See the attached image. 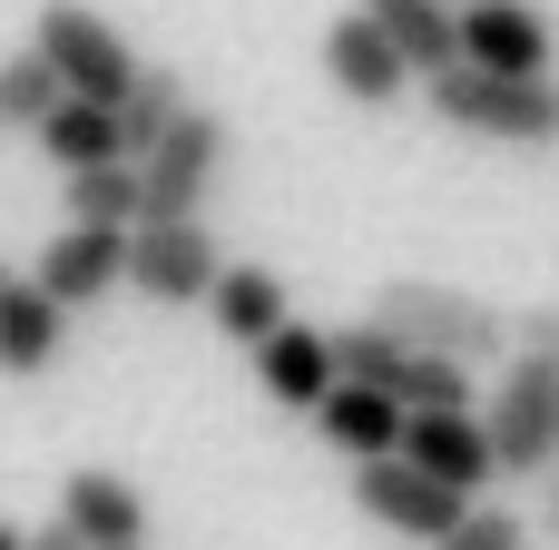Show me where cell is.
Instances as JSON below:
<instances>
[{
    "instance_id": "6da1fadb",
    "label": "cell",
    "mask_w": 559,
    "mask_h": 550,
    "mask_svg": "<svg viewBox=\"0 0 559 550\" xmlns=\"http://www.w3.org/2000/svg\"><path fill=\"white\" fill-rule=\"evenodd\" d=\"M413 89H423V108H432L442 128H462V138H501V148H559V79H550V69L511 79V69H472V59H452V69L413 79Z\"/></svg>"
},
{
    "instance_id": "7a4b0ae2",
    "label": "cell",
    "mask_w": 559,
    "mask_h": 550,
    "mask_svg": "<svg viewBox=\"0 0 559 550\" xmlns=\"http://www.w3.org/2000/svg\"><path fill=\"white\" fill-rule=\"evenodd\" d=\"M364 315H373L383 335L423 344V354H452V364H472V374L511 354V315H501V305H481L472 285H442V276H383Z\"/></svg>"
},
{
    "instance_id": "3957f363",
    "label": "cell",
    "mask_w": 559,
    "mask_h": 550,
    "mask_svg": "<svg viewBox=\"0 0 559 550\" xmlns=\"http://www.w3.org/2000/svg\"><path fill=\"white\" fill-rule=\"evenodd\" d=\"M481 423H491V453H501V482H531L559 463V354L540 344H511L491 394H481Z\"/></svg>"
},
{
    "instance_id": "277c9868",
    "label": "cell",
    "mask_w": 559,
    "mask_h": 550,
    "mask_svg": "<svg viewBox=\"0 0 559 550\" xmlns=\"http://www.w3.org/2000/svg\"><path fill=\"white\" fill-rule=\"evenodd\" d=\"M226 157H236V128H226L216 108L187 98V108L167 118V138L138 157V226H157V217H206Z\"/></svg>"
},
{
    "instance_id": "5b68a950",
    "label": "cell",
    "mask_w": 559,
    "mask_h": 550,
    "mask_svg": "<svg viewBox=\"0 0 559 550\" xmlns=\"http://www.w3.org/2000/svg\"><path fill=\"white\" fill-rule=\"evenodd\" d=\"M29 49L59 69V89H69V98H108V108H118V98L138 89V49H128L88 0H49V10L29 20Z\"/></svg>"
},
{
    "instance_id": "8992f818",
    "label": "cell",
    "mask_w": 559,
    "mask_h": 550,
    "mask_svg": "<svg viewBox=\"0 0 559 550\" xmlns=\"http://www.w3.org/2000/svg\"><path fill=\"white\" fill-rule=\"evenodd\" d=\"M354 512L432 550L452 522H462V512H472V492L432 482V472H423V463H403V453H373V463H354Z\"/></svg>"
},
{
    "instance_id": "52a82bcc",
    "label": "cell",
    "mask_w": 559,
    "mask_h": 550,
    "mask_svg": "<svg viewBox=\"0 0 559 550\" xmlns=\"http://www.w3.org/2000/svg\"><path fill=\"white\" fill-rule=\"evenodd\" d=\"M216 266H226V256H216L206 217H157V226L128 236V285H138L147 305H206Z\"/></svg>"
},
{
    "instance_id": "ba28073f",
    "label": "cell",
    "mask_w": 559,
    "mask_h": 550,
    "mask_svg": "<svg viewBox=\"0 0 559 550\" xmlns=\"http://www.w3.org/2000/svg\"><path fill=\"white\" fill-rule=\"evenodd\" d=\"M403 463H423L432 482H452V492H491L501 482V453H491V423L472 413V403H423V413H403V443H393Z\"/></svg>"
},
{
    "instance_id": "9c48e42d",
    "label": "cell",
    "mask_w": 559,
    "mask_h": 550,
    "mask_svg": "<svg viewBox=\"0 0 559 550\" xmlns=\"http://www.w3.org/2000/svg\"><path fill=\"white\" fill-rule=\"evenodd\" d=\"M128 236H138V226H79V217H59V236L39 246V266H29V276H39L69 315H88L98 295H118V285H128Z\"/></svg>"
},
{
    "instance_id": "30bf717a",
    "label": "cell",
    "mask_w": 559,
    "mask_h": 550,
    "mask_svg": "<svg viewBox=\"0 0 559 550\" xmlns=\"http://www.w3.org/2000/svg\"><path fill=\"white\" fill-rule=\"evenodd\" d=\"M324 79H334V98H354V108H393V98L413 89V59H403L364 10H344V20L324 30Z\"/></svg>"
},
{
    "instance_id": "8fae6325",
    "label": "cell",
    "mask_w": 559,
    "mask_h": 550,
    "mask_svg": "<svg viewBox=\"0 0 559 550\" xmlns=\"http://www.w3.org/2000/svg\"><path fill=\"white\" fill-rule=\"evenodd\" d=\"M462 59L531 79V69H559V39H550V20H540L531 0H472V10H462Z\"/></svg>"
},
{
    "instance_id": "7c38bea8",
    "label": "cell",
    "mask_w": 559,
    "mask_h": 550,
    "mask_svg": "<svg viewBox=\"0 0 559 550\" xmlns=\"http://www.w3.org/2000/svg\"><path fill=\"white\" fill-rule=\"evenodd\" d=\"M255 384H265V403H285V413H314L324 394H334V335H314V325H275L265 344H255Z\"/></svg>"
},
{
    "instance_id": "4fadbf2b",
    "label": "cell",
    "mask_w": 559,
    "mask_h": 550,
    "mask_svg": "<svg viewBox=\"0 0 559 550\" xmlns=\"http://www.w3.org/2000/svg\"><path fill=\"white\" fill-rule=\"evenodd\" d=\"M59 335H69V305H59L39 276H10V285H0V374H10V384L49 374V364H59Z\"/></svg>"
},
{
    "instance_id": "5bb4252c",
    "label": "cell",
    "mask_w": 559,
    "mask_h": 550,
    "mask_svg": "<svg viewBox=\"0 0 559 550\" xmlns=\"http://www.w3.org/2000/svg\"><path fill=\"white\" fill-rule=\"evenodd\" d=\"M59 522L79 531V550H108V541H147V502L128 472H59Z\"/></svg>"
},
{
    "instance_id": "9a60e30c",
    "label": "cell",
    "mask_w": 559,
    "mask_h": 550,
    "mask_svg": "<svg viewBox=\"0 0 559 550\" xmlns=\"http://www.w3.org/2000/svg\"><path fill=\"white\" fill-rule=\"evenodd\" d=\"M314 433H324L344 463H373V453L403 443V403H393L383 384H344V374H334V394L314 403Z\"/></svg>"
},
{
    "instance_id": "2e32d148",
    "label": "cell",
    "mask_w": 559,
    "mask_h": 550,
    "mask_svg": "<svg viewBox=\"0 0 559 550\" xmlns=\"http://www.w3.org/2000/svg\"><path fill=\"white\" fill-rule=\"evenodd\" d=\"M206 315H216V335H226V344H265V335L295 315V295H285V276H275V266H216Z\"/></svg>"
},
{
    "instance_id": "e0dca14e",
    "label": "cell",
    "mask_w": 559,
    "mask_h": 550,
    "mask_svg": "<svg viewBox=\"0 0 559 550\" xmlns=\"http://www.w3.org/2000/svg\"><path fill=\"white\" fill-rule=\"evenodd\" d=\"M354 10L413 59V79H432V69L462 59V10H452V0H354Z\"/></svg>"
},
{
    "instance_id": "ac0fdd59",
    "label": "cell",
    "mask_w": 559,
    "mask_h": 550,
    "mask_svg": "<svg viewBox=\"0 0 559 550\" xmlns=\"http://www.w3.org/2000/svg\"><path fill=\"white\" fill-rule=\"evenodd\" d=\"M29 138H39V157H49V167H98V157H128V128H118V108H108V98H59Z\"/></svg>"
},
{
    "instance_id": "d6986e66",
    "label": "cell",
    "mask_w": 559,
    "mask_h": 550,
    "mask_svg": "<svg viewBox=\"0 0 559 550\" xmlns=\"http://www.w3.org/2000/svg\"><path fill=\"white\" fill-rule=\"evenodd\" d=\"M59 217H79V226H138V157L59 167Z\"/></svg>"
},
{
    "instance_id": "ffe728a7",
    "label": "cell",
    "mask_w": 559,
    "mask_h": 550,
    "mask_svg": "<svg viewBox=\"0 0 559 550\" xmlns=\"http://www.w3.org/2000/svg\"><path fill=\"white\" fill-rule=\"evenodd\" d=\"M187 108V69H138V89L118 98V128H128V157H147L167 138V118Z\"/></svg>"
},
{
    "instance_id": "44dd1931",
    "label": "cell",
    "mask_w": 559,
    "mask_h": 550,
    "mask_svg": "<svg viewBox=\"0 0 559 550\" xmlns=\"http://www.w3.org/2000/svg\"><path fill=\"white\" fill-rule=\"evenodd\" d=\"M59 98H69V89H59V69H49L39 49L0 59V128H39V118H49Z\"/></svg>"
},
{
    "instance_id": "7402d4cb",
    "label": "cell",
    "mask_w": 559,
    "mask_h": 550,
    "mask_svg": "<svg viewBox=\"0 0 559 550\" xmlns=\"http://www.w3.org/2000/svg\"><path fill=\"white\" fill-rule=\"evenodd\" d=\"M432 550H531V522H521V512H481V502H472V512H462Z\"/></svg>"
},
{
    "instance_id": "603a6c76",
    "label": "cell",
    "mask_w": 559,
    "mask_h": 550,
    "mask_svg": "<svg viewBox=\"0 0 559 550\" xmlns=\"http://www.w3.org/2000/svg\"><path fill=\"white\" fill-rule=\"evenodd\" d=\"M511 344H540V354H559V305H531V315H511Z\"/></svg>"
},
{
    "instance_id": "cb8c5ba5",
    "label": "cell",
    "mask_w": 559,
    "mask_h": 550,
    "mask_svg": "<svg viewBox=\"0 0 559 550\" xmlns=\"http://www.w3.org/2000/svg\"><path fill=\"white\" fill-rule=\"evenodd\" d=\"M20 550H79V531H69V522H49V531H20Z\"/></svg>"
},
{
    "instance_id": "d4e9b609",
    "label": "cell",
    "mask_w": 559,
    "mask_h": 550,
    "mask_svg": "<svg viewBox=\"0 0 559 550\" xmlns=\"http://www.w3.org/2000/svg\"><path fill=\"white\" fill-rule=\"evenodd\" d=\"M0 550H20V531H10V522H0Z\"/></svg>"
},
{
    "instance_id": "484cf974",
    "label": "cell",
    "mask_w": 559,
    "mask_h": 550,
    "mask_svg": "<svg viewBox=\"0 0 559 550\" xmlns=\"http://www.w3.org/2000/svg\"><path fill=\"white\" fill-rule=\"evenodd\" d=\"M108 550H147V541H108Z\"/></svg>"
},
{
    "instance_id": "4316f807",
    "label": "cell",
    "mask_w": 559,
    "mask_h": 550,
    "mask_svg": "<svg viewBox=\"0 0 559 550\" xmlns=\"http://www.w3.org/2000/svg\"><path fill=\"white\" fill-rule=\"evenodd\" d=\"M0 285H10V256H0Z\"/></svg>"
},
{
    "instance_id": "83f0119b",
    "label": "cell",
    "mask_w": 559,
    "mask_h": 550,
    "mask_svg": "<svg viewBox=\"0 0 559 550\" xmlns=\"http://www.w3.org/2000/svg\"><path fill=\"white\" fill-rule=\"evenodd\" d=\"M452 10H472V0H452Z\"/></svg>"
},
{
    "instance_id": "f1b7e54d",
    "label": "cell",
    "mask_w": 559,
    "mask_h": 550,
    "mask_svg": "<svg viewBox=\"0 0 559 550\" xmlns=\"http://www.w3.org/2000/svg\"><path fill=\"white\" fill-rule=\"evenodd\" d=\"M550 522H559V502H550Z\"/></svg>"
}]
</instances>
